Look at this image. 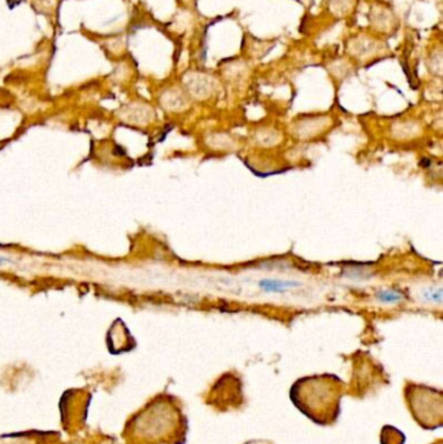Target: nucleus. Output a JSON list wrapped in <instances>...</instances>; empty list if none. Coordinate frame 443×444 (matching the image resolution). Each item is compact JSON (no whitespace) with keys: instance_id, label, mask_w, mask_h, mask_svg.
Masks as SVG:
<instances>
[{"instance_id":"obj_1","label":"nucleus","mask_w":443,"mask_h":444,"mask_svg":"<svg viewBox=\"0 0 443 444\" xmlns=\"http://www.w3.org/2000/svg\"><path fill=\"white\" fill-rule=\"evenodd\" d=\"M259 288L264 291L267 294H281L285 291L300 286V282L298 280H287V279H276V278H264L260 279L258 283Z\"/></svg>"},{"instance_id":"obj_2","label":"nucleus","mask_w":443,"mask_h":444,"mask_svg":"<svg viewBox=\"0 0 443 444\" xmlns=\"http://www.w3.org/2000/svg\"><path fill=\"white\" fill-rule=\"evenodd\" d=\"M375 297L382 304H396L403 300V295L395 290H381L376 292Z\"/></svg>"},{"instance_id":"obj_3","label":"nucleus","mask_w":443,"mask_h":444,"mask_svg":"<svg viewBox=\"0 0 443 444\" xmlns=\"http://www.w3.org/2000/svg\"><path fill=\"white\" fill-rule=\"evenodd\" d=\"M421 299L429 303H442V288L438 287H428L421 292Z\"/></svg>"}]
</instances>
